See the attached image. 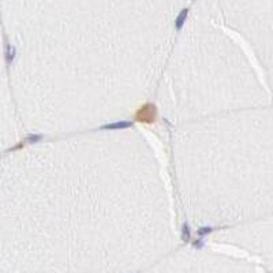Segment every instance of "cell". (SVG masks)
Segmentation results:
<instances>
[{"label": "cell", "instance_id": "1", "mask_svg": "<svg viewBox=\"0 0 273 273\" xmlns=\"http://www.w3.org/2000/svg\"><path fill=\"white\" fill-rule=\"evenodd\" d=\"M156 273H247L243 268L213 260H187L178 261Z\"/></svg>", "mask_w": 273, "mask_h": 273}]
</instances>
